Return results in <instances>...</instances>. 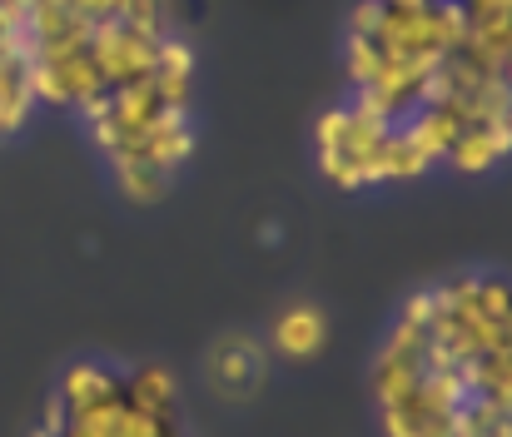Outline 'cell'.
Listing matches in <instances>:
<instances>
[{
  "label": "cell",
  "mask_w": 512,
  "mask_h": 437,
  "mask_svg": "<svg viewBox=\"0 0 512 437\" xmlns=\"http://www.w3.org/2000/svg\"><path fill=\"white\" fill-rule=\"evenodd\" d=\"M368 388L383 437H512L503 279L458 274L413 293L373 353Z\"/></svg>",
  "instance_id": "1"
},
{
  "label": "cell",
  "mask_w": 512,
  "mask_h": 437,
  "mask_svg": "<svg viewBox=\"0 0 512 437\" xmlns=\"http://www.w3.org/2000/svg\"><path fill=\"white\" fill-rule=\"evenodd\" d=\"M189 95H194V45L170 35L160 65L145 80L110 90L80 110L125 199L135 204L165 199L170 179L194 154L199 135L189 120Z\"/></svg>",
  "instance_id": "2"
},
{
  "label": "cell",
  "mask_w": 512,
  "mask_h": 437,
  "mask_svg": "<svg viewBox=\"0 0 512 437\" xmlns=\"http://www.w3.org/2000/svg\"><path fill=\"white\" fill-rule=\"evenodd\" d=\"M458 35V0H363L343 35L348 100L403 125L428 100L433 75L458 50Z\"/></svg>",
  "instance_id": "3"
},
{
  "label": "cell",
  "mask_w": 512,
  "mask_h": 437,
  "mask_svg": "<svg viewBox=\"0 0 512 437\" xmlns=\"http://www.w3.org/2000/svg\"><path fill=\"white\" fill-rule=\"evenodd\" d=\"M314 154L329 184L339 189H373V184H403L433 169V159L413 140L408 125L373 115L358 100L334 105L319 130H314Z\"/></svg>",
  "instance_id": "4"
},
{
  "label": "cell",
  "mask_w": 512,
  "mask_h": 437,
  "mask_svg": "<svg viewBox=\"0 0 512 437\" xmlns=\"http://www.w3.org/2000/svg\"><path fill=\"white\" fill-rule=\"evenodd\" d=\"M40 110L35 95V70L20 30V5L0 0V140H15Z\"/></svg>",
  "instance_id": "5"
},
{
  "label": "cell",
  "mask_w": 512,
  "mask_h": 437,
  "mask_svg": "<svg viewBox=\"0 0 512 437\" xmlns=\"http://www.w3.org/2000/svg\"><path fill=\"white\" fill-rule=\"evenodd\" d=\"M204 373H209V388L219 398H249L264 378V343L249 333H229L209 348Z\"/></svg>",
  "instance_id": "6"
},
{
  "label": "cell",
  "mask_w": 512,
  "mask_h": 437,
  "mask_svg": "<svg viewBox=\"0 0 512 437\" xmlns=\"http://www.w3.org/2000/svg\"><path fill=\"white\" fill-rule=\"evenodd\" d=\"M324 338H329V318L314 303H294L274 318V348L284 358H314L324 348Z\"/></svg>",
  "instance_id": "7"
}]
</instances>
